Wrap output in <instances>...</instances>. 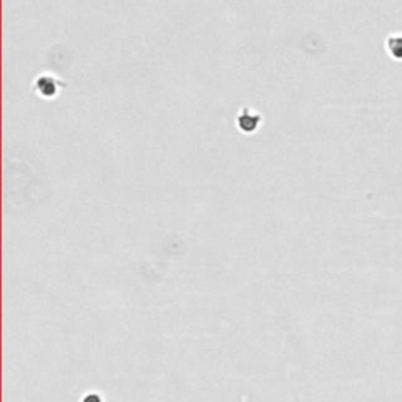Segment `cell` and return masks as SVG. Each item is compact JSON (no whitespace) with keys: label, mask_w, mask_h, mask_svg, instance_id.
<instances>
[{"label":"cell","mask_w":402,"mask_h":402,"mask_svg":"<svg viewBox=\"0 0 402 402\" xmlns=\"http://www.w3.org/2000/svg\"><path fill=\"white\" fill-rule=\"evenodd\" d=\"M390 53L396 58H402V37H391L388 40Z\"/></svg>","instance_id":"cell-1"}]
</instances>
